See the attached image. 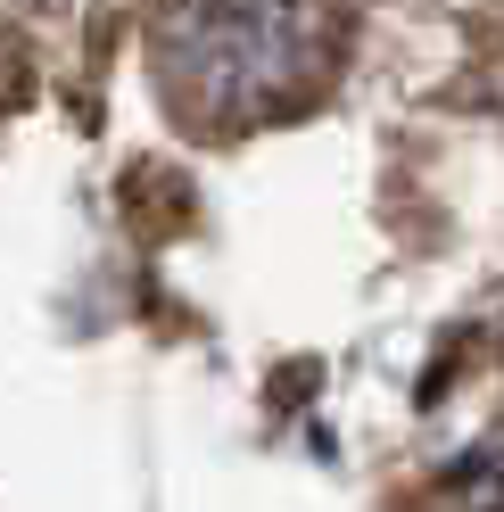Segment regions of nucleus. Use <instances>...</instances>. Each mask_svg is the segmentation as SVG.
I'll list each match as a JSON object with an SVG mask.
<instances>
[{"label": "nucleus", "instance_id": "1", "mask_svg": "<svg viewBox=\"0 0 504 512\" xmlns=\"http://www.w3.org/2000/svg\"><path fill=\"white\" fill-rule=\"evenodd\" d=\"M323 75V0H174L166 91L215 124L281 116Z\"/></svg>", "mask_w": 504, "mask_h": 512}]
</instances>
